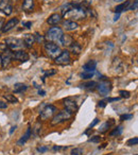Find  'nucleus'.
Here are the masks:
<instances>
[{
  "mask_svg": "<svg viewBox=\"0 0 138 155\" xmlns=\"http://www.w3.org/2000/svg\"><path fill=\"white\" fill-rule=\"evenodd\" d=\"M86 9H83V8H77V7H72L71 9L69 10L66 14L64 15V17L67 20H79V19H83L84 17H86Z\"/></svg>",
  "mask_w": 138,
  "mask_h": 155,
  "instance_id": "obj_1",
  "label": "nucleus"
},
{
  "mask_svg": "<svg viewBox=\"0 0 138 155\" xmlns=\"http://www.w3.org/2000/svg\"><path fill=\"white\" fill-rule=\"evenodd\" d=\"M63 30L58 27H53V28L49 29V31L46 34V38L53 44H61V38L63 36Z\"/></svg>",
  "mask_w": 138,
  "mask_h": 155,
  "instance_id": "obj_2",
  "label": "nucleus"
},
{
  "mask_svg": "<svg viewBox=\"0 0 138 155\" xmlns=\"http://www.w3.org/2000/svg\"><path fill=\"white\" fill-rule=\"evenodd\" d=\"M5 45L8 46L10 50L12 51H18V50H24V48L26 47L24 44L22 39H19L17 37H8L5 39Z\"/></svg>",
  "mask_w": 138,
  "mask_h": 155,
  "instance_id": "obj_3",
  "label": "nucleus"
},
{
  "mask_svg": "<svg viewBox=\"0 0 138 155\" xmlns=\"http://www.w3.org/2000/svg\"><path fill=\"white\" fill-rule=\"evenodd\" d=\"M71 116H72V114L69 113L68 110H61L60 113H58V114L53 116V118H52V120H51V125L61 124V123L69 120V119L71 118Z\"/></svg>",
  "mask_w": 138,
  "mask_h": 155,
  "instance_id": "obj_4",
  "label": "nucleus"
},
{
  "mask_svg": "<svg viewBox=\"0 0 138 155\" xmlns=\"http://www.w3.org/2000/svg\"><path fill=\"white\" fill-rule=\"evenodd\" d=\"M45 51H46V53L49 55V58H55L56 56L60 55L61 48L58 47L56 44H53V43H50V41H48V43L45 44Z\"/></svg>",
  "mask_w": 138,
  "mask_h": 155,
  "instance_id": "obj_5",
  "label": "nucleus"
},
{
  "mask_svg": "<svg viewBox=\"0 0 138 155\" xmlns=\"http://www.w3.org/2000/svg\"><path fill=\"white\" fill-rule=\"evenodd\" d=\"M63 104H64L66 110H68V112L71 113V114H74V112H77L79 108L76 99L72 97H68V98H66V99H64L63 100Z\"/></svg>",
  "mask_w": 138,
  "mask_h": 155,
  "instance_id": "obj_6",
  "label": "nucleus"
},
{
  "mask_svg": "<svg viewBox=\"0 0 138 155\" xmlns=\"http://www.w3.org/2000/svg\"><path fill=\"white\" fill-rule=\"evenodd\" d=\"M54 61H55V63L58 65H62V66L68 65L69 63H70V61H71V58H70V52H69L68 50L61 51L60 55L56 56V58H54Z\"/></svg>",
  "mask_w": 138,
  "mask_h": 155,
  "instance_id": "obj_7",
  "label": "nucleus"
},
{
  "mask_svg": "<svg viewBox=\"0 0 138 155\" xmlns=\"http://www.w3.org/2000/svg\"><path fill=\"white\" fill-rule=\"evenodd\" d=\"M56 113V107L54 105H46V107L44 110H41V118L44 119V120H47V119H50L54 116V114Z\"/></svg>",
  "mask_w": 138,
  "mask_h": 155,
  "instance_id": "obj_8",
  "label": "nucleus"
},
{
  "mask_svg": "<svg viewBox=\"0 0 138 155\" xmlns=\"http://www.w3.org/2000/svg\"><path fill=\"white\" fill-rule=\"evenodd\" d=\"M12 60H13V51L8 48L3 53H1V66H2V68H7L11 64Z\"/></svg>",
  "mask_w": 138,
  "mask_h": 155,
  "instance_id": "obj_9",
  "label": "nucleus"
},
{
  "mask_svg": "<svg viewBox=\"0 0 138 155\" xmlns=\"http://www.w3.org/2000/svg\"><path fill=\"white\" fill-rule=\"evenodd\" d=\"M0 12L5 15H11L13 12V5L11 0H0Z\"/></svg>",
  "mask_w": 138,
  "mask_h": 155,
  "instance_id": "obj_10",
  "label": "nucleus"
},
{
  "mask_svg": "<svg viewBox=\"0 0 138 155\" xmlns=\"http://www.w3.org/2000/svg\"><path fill=\"white\" fill-rule=\"evenodd\" d=\"M97 87H98V91H99V94L102 96H106L107 94L110 93V91H112V84H110V82L107 80L100 82Z\"/></svg>",
  "mask_w": 138,
  "mask_h": 155,
  "instance_id": "obj_11",
  "label": "nucleus"
},
{
  "mask_svg": "<svg viewBox=\"0 0 138 155\" xmlns=\"http://www.w3.org/2000/svg\"><path fill=\"white\" fill-rule=\"evenodd\" d=\"M18 22H19V19H18V18H16V17L11 18L10 20H8L7 24L3 25V27H2V32H5V33L10 32V31H11L12 29H14L16 26H17Z\"/></svg>",
  "mask_w": 138,
  "mask_h": 155,
  "instance_id": "obj_12",
  "label": "nucleus"
},
{
  "mask_svg": "<svg viewBox=\"0 0 138 155\" xmlns=\"http://www.w3.org/2000/svg\"><path fill=\"white\" fill-rule=\"evenodd\" d=\"M29 54L25 52L24 50H18V51H13V58L19 61V62H27L29 61Z\"/></svg>",
  "mask_w": 138,
  "mask_h": 155,
  "instance_id": "obj_13",
  "label": "nucleus"
},
{
  "mask_svg": "<svg viewBox=\"0 0 138 155\" xmlns=\"http://www.w3.org/2000/svg\"><path fill=\"white\" fill-rule=\"evenodd\" d=\"M47 22L50 26H58V24L62 22V15L58 13H54L52 15L49 16V18L47 19Z\"/></svg>",
  "mask_w": 138,
  "mask_h": 155,
  "instance_id": "obj_14",
  "label": "nucleus"
},
{
  "mask_svg": "<svg viewBox=\"0 0 138 155\" xmlns=\"http://www.w3.org/2000/svg\"><path fill=\"white\" fill-rule=\"evenodd\" d=\"M96 67H97V61L90 60L83 66V70L84 72H95Z\"/></svg>",
  "mask_w": 138,
  "mask_h": 155,
  "instance_id": "obj_15",
  "label": "nucleus"
},
{
  "mask_svg": "<svg viewBox=\"0 0 138 155\" xmlns=\"http://www.w3.org/2000/svg\"><path fill=\"white\" fill-rule=\"evenodd\" d=\"M22 41H24V44L26 47L28 48H31L35 43V38H34V35L33 34H24V37H22Z\"/></svg>",
  "mask_w": 138,
  "mask_h": 155,
  "instance_id": "obj_16",
  "label": "nucleus"
},
{
  "mask_svg": "<svg viewBox=\"0 0 138 155\" xmlns=\"http://www.w3.org/2000/svg\"><path fill=\"white\" fill-rule=\"evenodd\" d=\"M63 27L66 31H74V30H77L79 27L78 22L76 21H72V20H65L63 22Z\"/></svg>",
  "mask_w": 138,
  "mask_h": 155,
  "instance_id": "obj_17",
  "label": "nucleus"
},
{
  "mask_svg": "<svg viewBox=\"0 0 138 155\" xmlns=\"http://www.w3.org/2000/svg\"><path fill=\"white\" fill-rule=\"evenodd\" d=\"M34 0H25L22 3V9L27 13H30L34 10Z\"/></svg>",
  "mask_w": 138,
  "mask_h": 155,
  "instance_id": "obj_18",
  "label": "nucleus"
},
{
  "mask_svg": "<svg viewBox=\"0 0 138 155\" xmlns=\"http://www.w3.org/2000/svg\"><path fill=\"white\" fill-rule=\"evenodd\" d=\"M30 137H31V127H28V129H27L26 134H25V135H22L21 138H20V139L17 141V144H18V146H24V144L28 141Z\"/></svg>",
  "mask_w": 138,
  "mask_h": 155,
  "instance_id": "obj_19",
  "label": "nucleus"
},
{
  "mask_svg": "<svg viewBox=\"0 0 138 155\" xmlns=\"http://www.w3.org/2000/svg\"><path fill=\"white\" fill-rule=\"evenodd\" d=\"M72 43H74V39H72L71 36L63 34L62 38H61V45L64 46V47H69Z\"/></svg>",
  "mask_w": 138,
  "mask_h": 155,
  "instance_id": "obj_20",
  "label": "nucleus"
},
{
  "mask_svg": "<svg viewBox=\"0 0 138 155\" xmlns=\"http://www.w3.org/2000/svg\"><path fill=\"white\" fill-rule=\"evenodd\" d=\"M28 89V86L24 83H16L14 85V93L15 94H21Z\"/></svg>",
  "mask_w": 138,
  "mask_h": 155,
  "instance_id": "obj_21",
  "label": "nucleus"
},
{
  "mask_svg": "<svg viewBox=\"0 0 138 155\" xmlns=\"http://www.w3.org/2000/svg\"><path fill=\"white\" fill-rule=\"evenodd\" d=\"M130 3H131V1H126V2H123V3H121V5H117V7L115 8V10H114L115 13L120 14L121 12H123V11H127V8H129Z\"/></svg>",
  "mask_w": 138,
  "mask_h": 155,
  "instance_id": "obj_22",
  "label": "nucleus"
},
{
  "mask_svg": "<svg viewBox=\"0 0 138 155\" xmlns=\"http://www.w3.org/2000/svg\"><path fill=\"white\" fill-rule=\"evenodd\" d=\"M114 123L115 122H114V120H113V119H110V121H106V122H104L103 124L99 127V132H100V133H105V132L107 131V130L110 129V127H112Z\"/></svg>",
  "mask_w": 138,
  "mask_h": 155,
  "instance_id": "obj_23",
  "label": "nucleus"
},
{
  "mask_svg": "<svg viewBox=\"0 0 138 155\" xmlns=\"http://www.w3.org/2000/svg\"><path fill=\"white\" fill-rule=\"evenodd\" d=\"M69 48H70V51H71L74 54H80L81 49H82V48H81V46L79 45L78 43H74V41L71 44V45L69 46Z\"/></svg>",
  "mask_w": 138,
  "mask_h": 155,
  "instance_id": "obj_24",
  "label": "nucleus"
},
{
  "mask_svg": "<svg viewBox=\"0 0 138 155\" xmlns=\"http://www.w3.org/2000/svg\"><path fill=\"white\" fill-rule=\"evenodd\" d=\"M80 86L84 89H94L96 86H97V83H96L95 81H88V82L81 84Z\"/></svg>",
  "mask_w": 138,
  "mask_h": 155,
  "instance_id": "obj_25",
  "label": "nucleus"
},
{
  "mask_svg": "<svg viewBox=\"0 0 138 155\" xmlns=\"http://www.w3.org/2000/svg\"><path fill=\"white\" fill-rule=\"evenodd\" d=\"M123 132V127L122 125H119L118 127H116V129H114L112 132L110 133V137H117V136L121 135Z\"/></svg>",
  "mask_w": 138,
  "mask_h": 155,
  "instance_id": "obj_26",
  "label": "nucleus"
},
{
  "mask_svg": "<svg viewBox=\"0 0 138 155\" xmlns=\"http://www.w3.org/2000/svg\"><path fill=\"white\" fill-rule=\"evenodd\" d=\"M72 7H74V5H71V2H70V3H65L64 5H62V7H61V9H60L61 10V15L64 16L65 14H66L69 10L71 9Z\"/></svg>",
  "mask_w": 138,
  "mask_h": 155,
  "instance_id": "obj_27",
  "label": "nucleus"
},
{
  "mask_svg": "<svg viewBox=\"0 0 138 155\" xmlns=\"http://www.w3.org/2000/svg\"><path fill=\"white\" fill-rule=\"evenodd\" d=\"M3 98H5V99L7 100L9 103H13V104L18 103V99L13 95H5V96H3Z\"/></svg>",
  "mask_w": 138,
  "mask_h": 155,
  "instance_id": "obj_28",
  "label": "nucleus"
},
{
  "mask_svg": "<svg viewBox=\"0 0 138 155\" xmlns=\"http://www.w3.org/2000/svg\"><path fill=\"white\" fill-rule=\"evenodd\" d=\"M58 72L56 71V69H50V70H47V71H44V77H43V81L45 80V78H47V77H51V75H54L55 73Z\"/></svg>",
  "mask_w": 138,
  "mask_h": 155,
  "instance_id": "obj_29",
  "label": "nucleus"
},
{
  "mask_svg": "<svg viewBox=\"0 0 138 155\" xmlns=\"http://www.w3.org/2000/svg\"><path fill=\"white\" fill-rule=\"evenodd\" d=\"M93 77H94V72H83V73H81V78H82L83 80H90Z\"/></svg>",
  "mask_w": 138,
  "mask_h": 155,
  "instance_id": "obj_30",
  "label": "nucleus"
},
{
  "mask_svg": "<svg viewBox=\"0 0 138 155\" xmlns=\"http://www.w3.org/2000/svg\"><path fill=\"white\" fill-rule=\"evenodd\" d=\"M138 143V137H134V138H131L126 141V146L129 147H133V146H136Z\"/></svg>",
  "mask_w": 138,
  "mask_h": 155,
  "instance_id": "obj_31",
  "label": "nucleus"
},
{
  "mask_svg": "<svg viewBox=\"0 0 138 155\" xmlns=\"http://www.w3.org/2000/svg\"><path fill=\"white\" fill-rule=\"evenodd\" d=\"M83 153H84V150H83L82 148H74V149H72L70 154L71 155H82Z\"/></svg>",
  "mask_w": 138,
  "mask_h": 155,
  "instance_id": "obj_32",
  "label": "nucleus"
},
{
  "mask_svg": "<svg viewBox=\"0 0 138 155\" xmlns=\"http://www.w3.org/2000/svg\"><path fill=\"white\" fill-rule=\"evenodd\" d=\"M34 38H35V41H37V43H43L44 41V39H45V37L44 36H41L39 33H35L34 34Z\"/></svg>",
  "mask_w": 138,
  "mask_h": 155,
  "instance_id": "obj_33",
  "label": "nucleus"
},
{
  "mask_svg": "<svg viewBox=\"0 0 138 155\" xmlns=\"http://www.w3.org/2000/svg\"><path fill=\"white\" fill-rule=\"evenodd\" d=\"M133 118V115L132 114H124L120 116V120L121 121H125V120H131Z\"/></svg>",
  "mask_w": 138,
  "mask_h": 155,
  "instance_id": "obj_34",
  "label": "nucleus"
},
{
  "mask_svg": "<svg viewBox=\"0 0 138 155\" xmlns=\"http://www.w3.org/2000/svg\"><path fill=\"white\" fill-rule=\"evenodd\" d=\"M119 95H120L121 98H126V99L131 97V94H130V91H119Z\"/></svg>",
  "mask_w": 138,
  "mask_h": 155,
  "instance_id": "obj_35",
  "label": "nucleus"
},
{
  "mask_svg": "<svg viewBox=\"0 0 138 155\" xmlns=\"http://www.w3.org/2000/svg\"><path fill=\"white\" fill-rule=\"evenodd\" d=\"M102 140V138L100 137V136H94V137L89 138L88 141L89 142H95V143H98V142H100Z\"/></svg>",
  "mask_w": 138,
  "mask_h": 155,
  "instance_id": "obj_36",
  "label": "nucleus"
},
{
  "mask_svg": "<svg viewBox=\"0 0 138 155\" xmlns=\"http://www.w3.org/2000/svg\"><path fill=\"white\" fill-rule=\"evenodd\" d=\"M137 0H134V2H132L131 1V3H130V5H129V8H127V11H129V10H136L137 9Z\"/></svg>",
  "mask_w": 138,
  "mask_h": 155,
  "instance_id": "obj_37",
  "label": "nucleus"
},
{
  "mask_svg": "<svg viewBox=\"0 0 138 155\" xmlns=\"http://www.w3.org/2000/svg\"><path fill=\"white\" fill-rule=\"evenodd\" d=\"M48 150H49V148H48L47 146H43V147L37 148V152L38 153H45V152H47Z\"/></svg>",
  "mask_w": 138,
  "mask_h": 155,
  "instance_id": "obj_38",
  "label": "nucleus"
},
{
  "mask_svg": "<svg viewBox=\"0 0 138 155\" xmlns=\"http://www.w3.org/2000/svg\"><path fill=\"white\" fill-rule=\"evenodd\" d=\"M7 49H8V46L5 43H0V54L3 53Z\"/></svg>",
  "mask_w": 138,
  "mask_h": 155,
  "instance_id": "obj_39",
  "label": "nucleus"
},
{
  "mask_svg": "<svg viewBox=\"0 0 138 155\" xmlns=\"http://www.w3.org/2000/svg\"><path fill=\"white\" fill-rule=\"evenodd\" d=\"M119 100H120V98H105L104 101L110 103V102H117V101H119Z\"/></svg>",
  "mask_w": 138,
  "mask_h": 155,
  "instance_id": "obj_40",
  "label": "nucleus"
},
{
  "mask_svg": "<svg viewBox=\"0 0 138 155\" xmlns=\"http://www.w3.org/2000/svg\"><path fill=\"white\" fill-rule=\"evenodd\" d=\"M99 121H100V120H99L98 118H95V119H94L93 122H91L90 124H89V129H93V127H95L96 124H98V123H99Z\"/></svg>",
  "mask_w": 138,
  "mask_h": 155,
  "instance_id": "obj_41",
  "label": "nucleus"
},
{
  "mask_svg": "<svg viewBox=\"0 0 138 155\" xmlns=\"http://www.w3.org/2000/svg\"><path fill=\"white\" fill-rule=\"evenodd\" d=\"M98 106H99V107L104 108V107H105V106H106V102L104 101V100H101V101L98 102Z\"/></svg>",
  "mask_w": 138,
  "mask_h": 155,
  "instance_id": "obj_42",
  "label": "nucleus"
},
{
  "mask_svg": "<svg viewBox=\"0 0 138 155\" xmlns=\"http://www.w3.org/2000/svg\"><path fill=\"white\" fill-rule=\"evenodd\" d=\"M41 125L39 127V123H37L36 127H34V130H33V131L35 132V136L38 135V132H39V130H41Z\"/></svg>",
  "mask_w": 138,
  "mask_h": 155,
  "instance_id": "obj_43",
  "label": "nucleus"
},
{
  "mask_svg": "<svg viewBox=\"0 0 138 155\" xmlns=\"http://www.w3.org/2000/svg\"><path fill=\"white\" fill-rule=\"evenodd\" d=\"M8 108V104L3 101H0V110H5Z\"/></svg>",
  "mask_w": 138,
  "mask_h": 155,
  "instance_id": "obj_44",
  "label": "nucleus"
},
{
  "mask_svg": "<svg viewBox=\"0 0 138 155\" xmlns=\"http://www.w3.org/2000/svg\"><path fill=\"white\" fill-rule=\"evenodd\" d=\"M63 149H67V147H60V146H54L53 147V150L54 151H58V150H63Z\"/></svg>",
  "mask_w": 138,
  "mask_h": 155,
  "instance_id": "obj_45",
  "label": "nucleus"
},
{
  "mask_svg": "<svg viewBox=\"0 0 138 155\" xmlns=\"http://www.w3.org/2000/svg\"><path fill=\"white\" fill-rule=\"evenodd\" d=\"M22 26L26 27V28H28V29H30V28H31V26H32V22H31V21H28V22H22Z\"/></svg>",
  "mask_w": 138,
  "mask_h": 155,
  "instance_id": "obj_46",
  "label": "nucleus"
},
{
  "mask_svg": "<svg viewBox=\"0 0 138 155\" xmlns=\"http://www.w3.org/2000/svg\"><path fill=\"white\" fill-rule=\"evenodd\" d=\"M38 95L39 96H45L46 95V91H41V89H39V91H38Z\"/></svg>",
  "mask_w": 138,
  "mask_h": 155,
  "instance_id": "obj_47",
  "label": "nucleus"
},
{
  "mask_svg": "<svg viewBox=\"0 0 138 155\" xmlns=\"http://www.w3.org/2000/svg\"><path fill=\"white\" fill-rule=\"evenodd\" d=\"M2 27H3V19L1 18V19H0V31L2 30Z\"/></svg>",
  "mask_w": 138,
  "mask_h": 155,
  "instance_id": "obj_48",
  "label": "nucleus"
},
{
  "mask_svg": "<svg viewBox=\"0 0 138 155\" xmlns=\"http://www.w3.org/2000/svg\"><path fill=\"white\" fill-rule=\"evenodd\" d=\"M14 130H16V125H15V127H11V131H10V134H13Z\"/></svg>",
  "mask_w": 138,
  "mask_h": 155,
  "instance_id": "obj_49",
  "label": "nucleus"
},
{
  "mask_svg": "<svg viewBox=\"0 0 138 155\" xmlns=\"http://www.w3.org/2000/svg\"><path fill=\"white\" fill-rule=\"evenodd\" d=\"M119 16H120V14H117L116 16H115V18H114V20L116 21V20H118L119 19Z\"/></svg>",
  "mask_w": 138,
  "mask_h": 155,
  "instance_id": "obj_50",
  "label": "nucleus"
},
{
  "mask_svg": "<svg viewBox=\"0 0 138 155\" xmlns=\"http://www.w3.org/2000/svg\"><path fill=\"white\" fill-rule=\"evenodd\" d=\"M115 1H118V2H121V1H124V0H115Z\"/></svg>",
  "mask_w": 138,
  "mask_h": 155,
  "instance_id": "obj_51",
  "label": "nucleus"
},
{
  "mask_svg": "<svg viewBox=\"0 0 138 155\" xmlns=\"http://www.w3.org/2000/svg\"><path fill=\"white\" fill-rule=\"evenodd\" d=\"M136 155H137V154H136Z\"/></svg>",
  "mask_w": 138,
  "mask_h": 155,
  "instance_id": "obj_52",
  "label": "nucleus"
}]
</instances>
